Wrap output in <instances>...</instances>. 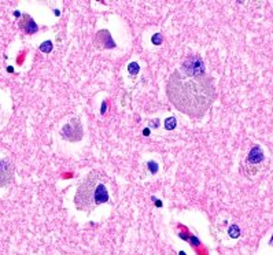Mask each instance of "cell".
<instances>
[{
    "instance_id": "8992f818",
    "label": "cell",
    "mask_w": 273,
    "mask_h": 255,
    "mask_svg": "<svg viewBox=\"0 0 273 255\" xmlns=\"http://www.w3.org/2000/svg\"><path fill=\"white\" fill-rule=\"evenodd\" d=\"M95 43H96V46L103 47V48H114L115 47V43H114L113 37L110 36V33L107 32V30H99V32L96 33Z\"/></svg>"
},
{
    "instance_id": "6da1fadb",
    "label": "cell",
    "mask_w": 273,
    "mask_h": 255,
    "mask_svg": "<svg viewBox=\"0 0 273 255\" xmlns=\"http://www.w3.org/2000/svg\"><path fill=\"white\" fill-rule=\"evenodd\" d=\"M168 98L177 110L191 117H202L216 98L214 85L206 74L188 77L174 71L168 82Z\"/></svg>"
},
{
    "instance_id": "ffe728a7",
    "label": "cell",
    "mask_w": 273,
    "mask_h": 255,
    "mask_svg": "<svg viewBox=\"0 0 273 255\" xmlns=\"http://www.w3.org/2000/svg\"><path fill=\"white\" fill-rule=\"evenodd\" d=\"M180 255H185V254H184V253H180Z\"/></svg>"
},
{
    "instance_id": "ba28073f",
    "label": "cell",
    "mask_w": 273,
    "mask_h": 255,
    "mask_svg": "<svg viewBox=\"0 0 273 255\" xmlns=\"http://www.w3.org/2000/svg\"><path fill=\"white\" fill-rule=\"evenodd\" d=\"M264 161V152H262L260 146H254L251 148V151L247 155V162L251 165V166H258L261 162Z\"/></svg>"
},
{
    "instance_id": "ac0fdd59",
    "label": "cell",
    "mask_w": 273,
    "mask_h": 255,
    "mask_svg": "<svg viewBox=\"0 0 273 255\" xmlns=\"http://www.w3.org/2000/svg\"><path fill=\"white\" fill-rule=\"evenodd\" d=\"M14 15H15V17H19L21 12H19V11H15V12H14Z\"/></svg>"
},
{
    "instance_id": "5bb4252c",
    "label": "cell",
    "mask_w": 273,
    "mask_h": 255,
    "mask_svg": "<svg viewBox=\"0 0 273 255\" xmlns=\"http://www.w3.org/2000/svg\"><path fill=\"white\" fill-rule=\"evenodd\" d=\"M147 167H148V170L151 171L153 174H155L158 171V165H157V162H154V161H150L147 163Z\"/></svg>"
},
{
    "instance_id": "9c48e42d",
    "label": "cell",
    "mask_w": 273,
    "mask_h": 255,
    "mask_svg": "<svg viewBox=\"0 0 273 255\" xmlns=\"http://www.w3.org/2000/svg\"><path fill=\"white\" fill-rule=\"evenodd\" d=\"M21 26L23 27V30L27 33V34H33L37 32V29H39V26L36 25V22L32 19V17L29 15H23V21L21 22Z\"/></svg>"
},
{
    "instance_id": "3957f363",
    "label": "cell",
    "mask_w": 273,
    "mask_h": 255,
    "mask_svg": "<svg viewBox=\"0 0 273 255\" xmlns=\"http://www.w3.org/2000/svg\"><path fill=\"white\" fill-rule=\"evenodd\" d=\"M180 71L184 75H188V77H199V75L205 74V63L196 55L188 56L183 62Z\"/></svg>"
},
{
    "instance_id": "5b68a950",
    "label": "cell",
    "mask_w": 273,
    "mask_h": 255,
    "mask_svg": "<svg viewBox=\"0 0 273 255\" xmlns=\"http://www.w3.org/2000/svg\"><path fill=\"white\" fill-rule=\"evenodd\" d=\"M12 178V166L7 159L0 161V187H6Z\"/></svg>"
},
{
    "instance_id": "52a82bcc",
    "label": "cell",
    "mask_w": 273,
    "mask_h": 255,
    "mask_svg": "<svg viewBox=\"0 0 273 255\" xmlns=\"http://www.w3.org/2000/svg\"><path fill=\"white\" fill-rule=\"evenodd\" d=\"M106 202H109V191H107L105 184L99 182L98 187L95 189L93 203H95V206H98V204H102V203H106Z\"/></svg>"
},
{
    "instance_id": "277c9868",
    "label": "cell",
    "mask_w": 273,
    "mask_h": 255,
    "mask_svg": "<svg viewBox=\"0 0 273 255\" xmlns=\"http://www.w3.org/2000/svg\"><path fill=\"white\" fill-rule=\"evenodd\" d=\"M61 134H62V137H63L65 140L80 141L82 139V136H84V130H82L81 121L78 118H71L70 121L63 126Z\"/></svg>"
},
{
    "instance_id": "4fadbf2b",
    "label": "cell",
    "mask_w": 273,
    "mask_h": 255,
    "mask_svg": "<svg viewBox=\"0 0 273 255\" xmlns=\"http://www.w3.org/2000/svg\"><path fill=\"white\" fill-rule=\"evenodd\" d=\"M228 232H229L231 237H239V235H240V229H239V226L237 225H232Z\"/></svg>"
},
{
    "instance_id": "8fae6325",
    "label": "cell",
    "mask_w": 273,
    "mask_h": 255,
    "mask_svg": "<svg viewBox=\"0 0 273 255\" xmlns=\"http://www.w3.org/2000/svg\"><path fill=\"white\" fill-rule=\"evenodd\" d=\"M139 65L136 63V62H132V63H129V66H128V71H129L130 75H136L139 73Z\"/></svg>"
},
{
    "instance_id": "7c38bea8",
    "label": "cell",
    "mask_w": 273,
    "mask_h": 255,
    "mask_svg": "<svg viewBox=\"0 0 273 255\" xmlns=\"http://www.w3.org/2000/svg\"><path fill=\"white\" fill-rule=\"evenodd\" d=\"M176 118L174 117H170V118H168L166 121H165V128H166L168 130H173L174 128H176Z\"/></svg>"
},
{
    "instance_id": "30bf717a",
    "label": "cell",
    "mask_w": 273,
    "mask_h": 255,
    "mask_svg": "<svg viewBox=\"0 0 273 255\" xmlns=\"http://www.w3.org/2000/svg\"><path fill=\"white\" fill-rule=\"evenodd\" d=\"M40 51H41V52H46V54L51 52V51H52V43H51L50 40H47V41H44V43H41Z\"/></svg>"
},
{
    "instance_id": "e0dca14e",
    "label": "cell",
    "mask_w": 273,
    "mask_h": 255,
    "mask_svg": "<svg viewBox=\"0 0 273 255\" xmlns=\"http://www.w3.org/2000/svg\"><path fill=\"white\" fill-rule=\"evenodd\" d=\"M143 133L146 134V136H148V134H150V129H144V130H143Z\"/></svg>"
},
{
    "instance_id": "2e32d148",
    "label": "cell",
    "mask_w": 273,
    "mask_h": 255,
    "mask_svg": "<svg viewBox=\"0 0 273 255\" xmlns=\"http://www.w3.org/2000/svg\"><path fill=\"white\" fill-rule=\"evenodd\" d=\"M106 110H107V102H103V104H102V114H105Z\"/></svg>"
},
{
    "instance_id": "d6986e66",
    "label": "cell",
    "mask_w": 273,
    "mask_h": 255,
    "mask_svg": "<svg viewBox=\"0 0 273 255\" xmlns=\"http://www.w3.org/2000/svg\"><path fill=\"white\" fill-rule=\"evenodd\" d=\"M269 244H271V246H273V237L271 239V243H269Z\"/></svg>"
},
{
    "instance_id": "9a60e30c",
    "label": "cell",
    "mask_w": 273,
    "mask_h": 255,
    "mask_svg": "<svg viewBox=\"0 0 273 255\" xmlns=\"http://www.w3.org/2000/svg\"><path fill=\"white\" fill-rule=\"evenodd\" d=\"M153 43L155 44V46H158V44L162 43V34L161 33H155L153 36Z\"/></svg>"
},
{
    "instance_id": "7a4b0ae2",
    "label": "cell",
    "mask_w": 273,
    "mask_h": 255,
    "mask_svg": "<svg viewBox=\"0 0 273 255\" xmlns=\"http://www.w3.org/2000/svg\"><path fill=\"white\" fill-rule=\"evenodd\" d=\"M99 173L98 171H91L85 181L78 187L77 194L74 198V203L78 210H92L96 207L93 203V196H95V189L99 184Z\"/></svg>"
}]
</instances>
